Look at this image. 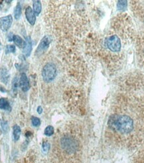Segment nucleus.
I'll return each instance as SVG.
<instances>
[{"instance_id": "1", "label": "nucleus", "mask_w": 144, "mask_h": 163, "mask_svg": "<svg viewBox=\"0 0 144 163\" xmlns=\"http://www.w3.org/2000/svg\"><path fill=\"white\" fill-rule=\"evenodd\" d=\"M136 113L133 105L121 106L114 110L107 125L115 138L124 141L134 137L139 126V115H135Z\"/></svg>"}, {"instance_id": "2", "label": "nucleus", "mask_w": 144, "mask_h": 163, "mask_svg": "<svg viewBox=\"0 0 144 163\" xmlns=\"http://www.w3.org/2000/svg\"><path fill=\"white\" fill-rule=\"evenodd\" d=\"M57 75L56 66L52 63L47 64L43 68L42 77L45 82H50L55 79Z\"/></svg>"}, {"instance_id": "3", "label": "nucleus", "mask_w": 144, "mask_h": 163, "mask_svg": "<svg viewBox=\"0 0 144 163\" xmlns=\"http://www.w3.org/2000/svg\"><path fill=\"white\" fill-rule=\"evenodd\" d=\"M107 48L112 52H118L121 48L120 40L117 36H111L107 38L106 41Z\"/></svg>"}, {"instance_id": "4", "label": "nucleus", "mask_w": 144, "mask_h": 163, "mask_svg": "<svg viewBox=\"0 0 144 163\" xmlns=\"http://www.w3.org/2000/svg\"><path fill=\"white\" fill-rule=\"evenodd\" d=\"M50 42H51V39H50L49 36H46L43 38L40 44H39L37 49L36 50V55L40 56L41 54L44 53L45 50L48 49Z\"/></svg>"}, {"instance_id": "5", "label": "nucleus", "mask_w": 144, "mask_h": 163, "mask_svg": "<svg viewBox=\"0 0 144 163\" xmlns=\"http://www.w3.org/2000/svg\"><path fill=\"white\" fill-rule=\"evenodd\" d=\"M13 22V18L11 15L0 18V30L3 32H7L10 29Z\"/></svg>"}, {"instance_id": "6", "label": "nucleus", "mask_w": 144, "mask_h": 163, "mask_svg": "<svg viewBox=\"0 0 144 163\" xmlns=\"http://www.w3.org/2000/svg\"><path fill=\"white\" fill-rule=\"evenodd\" d=\"M19 87L21 88L22 91L27 92L29 90L30 88V84L29 81L28 80V78L27 77V75L25 73H22L20 76V79H19Z\"/></svg>"}, {"instance_id": "7", "label": "nucleus", "mask_w": 144, "mask_h": 163, "mask_svg": "<svg viewBox=\"0 0 144 163\" xmlns=\"http://www.w3.org/2000/svg\"><path fill=\"white\" fill-rule=\"evenodd\" d=\"M25 17L27 18V20L28 21V22L31 25L33 26L36 23V18L35 14L33 12V10L31 8V7H28L25 10Z\"/></svg>"}, {"instance_id": "8", "label": "nucleus", "mask_w": 144, "mask_h": 163, "mask_svg": "<svg viewBox=\"0 0 144 163\" xmlns=\"http://www.w3.org/2000/svg\"><path fill=\"white\" fill-rule=\"evenodd\" d=\"M10 77V75L9 72L6 68H2L0 69V80H1L3 83H4L5 84L8 83Z\"/></svg>"}, {"instance_id": "9", "label": "nucleus", "mask_w": 144, "mask_h": 163, "mask_svg": "<svg viewBox=\"0 0 144 163\" xmlns=\"http://www.w3.org/2000/svg\"><path fill=\"white\" fill-rule=\"evenodd\" d=\"M32 49V40L30 37H27L25 39V46L23 48V54L25 56H29L30 55L31 51Z\"/></svg>"}, {"instance_id": "10", "label": "nucleus", "mask_w": 144, "mask_h": 163, "mask_svg": "<svg viewBox=\"0 0 144 163\" xmlns=\"http://www.w3.org/2000/svg\"><path fill=\"white\" fill-rule=\"evenodd\" d=\"M0 109L6 111H9L11 110L10 102L7 98H2L0 99Z\"/></svg>"}, {"instance_id": "11", "label": "nucleus", "mask_w": 144, "mask_h": 163, "mask_svg": "<svg viewBox=\"0 0 144 163\" xmlns=\"http://www.w3.org/2000/svg\"><path fill=\"white\" fill-rule=\"evenodd\" d=\"M13 40L14 42V43L16 44L18 47L21 48H23L25 47V41L23 40L20 36H18V35H14L13 36Z\"/></svg>"}, {"instance_id": "12", "label": "nucleus", "mask_w": 144, "mask_h": 163, "mask_svg": "<svg viewBox=\"0 0 144 163\" xmlns=\"http://www.w3.org/2000/svg\"><path fill=\"white\" fill-rule=\"evenodd\" d=\"M21 129L18 125H15L13 127V136L15 141H18L20 138Z\"/></svg>"}, {"instance_id": "13", "label": "nucleus", "mask_w": 144, "mask_h": 163, "mask_svg": "<svg viewBox=\"0 0 144 163\" xmlns=\"http://www.w3.org/2000/svg\"><path fill=\"white\" fill-rule=\"evenodd\" d=\"M33 12L36 15H39L41 11V3L40 1H33Z\"/></svg>"}, {"instance_id": "14", "label": "nucleus", "mask_w": 144, "mask_h": 163, "mask_svg": "<svg viewBox=\"0 0 144 163\" xmlns=\"http://www.w3.org/2000/svg\"><path fill=\"white\" fill-rule=\"evenodd\" d=\"M21 7L20 3H18L16 7H15V10H14V16L15 18L16 19H18L21 16Z\"/></svg>"}, {"instance_id": "15", "label": "nucleus", "mask_w": 144, "mask_h": 163, "mask_svg": "<svg viewBox=\"0 0 144 163\" xmlns=\"http://www.w3.org/2000/svg\"><path fill=\"white\" fill-rule=\"evenodd\" d=\"M19 82L18 77H15L13 81H12V90L14 93H15L19 88Z\"/></svg>"}, {"instance_id": "16", "label": "nucleus", "mask_w": 144, "mask_h": 163, "mask_svg": "<svg viewBox=\"0 0 144 163\" xmlns=\"http://www.w3.org/2000/svg\"><path fill=\"white\" fill-rule=\"evenodd\" d=\"M54 133V129L53 127L52 126H48V127L45 128L44 134L46 135L47 137H50V136H52Z\"/></svg>"}, {"instance_id": "17", "label": "nucleus", "mask_w": 144, "mask_h": 163, "mask_svg": "<svg viewBox=\"0 0 144 163\" xmlns=\"http://www.w3.org/2000/svg\"><path fill=\"white\" fill-rule=\"evenodd\" d=\"M32 123L33 126H39L41 125V121L40 119L38 118L37 117H36V116H32Z\"/></svg>"}, {"instance_id": "18", "label": "nucleus", "mask_w": 144, "mask_h": 163, "mask_svg": "<svg viewBox=\"0 0 144 163\" xmlns=\"http://www.w3.org/2000/svg\"><path fill=\"white\" fill-rule=\"evenodd\" d=\"M15 52V47L13 45H7L6 48V53H14Z\"/></svg>"}, {"instance_id": "19", "label": "nucleus", "mask_w": 144, "mask_h": 163, "mask_svg": "<svg viewBox=\"0 0 144 163\" xmlns=\"http://www.w3.org/2000/svg\"><path fill=\"white\" fill-rule=\"evenodd\" d=\"M49 149V145L48 142H44V143H43V150H44L45 153L48 152Z\"/></svg>"}, {"instance_id": "20", "label": "nucleus", "mask_w": 144, "mask_h": 163, "mask_svg": "<svg viewBox=\"0 0 144 163\" xmlns=\"http://www.w3.org/2000/svg\"><path fill=\"white\" fill-rule=\"evenodd\" d=\"M1 125H2V127L3 130H4L5 132H6L7 130V129H8V126H7V123L6 121H2L1 122Z\"/></svg>"}, {"instance_id": "21", "label": "nucleus", "mask_w": 144, "mask_h": 163, "mask_svg": "<svg viewBox=\"0 0 144 163\" xmlns=\"http://www.w3.org/2000/svg\"><path fill=\"white\" fill-rule=\"evenodd\" d=\"M37 112H38V113L39 114H41V112H42V108H41V106H38V108H37Z\"/></svg>"}, {"instance_id": "22", "label": "nucleus", "mask_w": 144, "mask_h": 163, "mask_svg": "<svg viewBox=\"0 0 144 163\" xmlns=\"http://www.w3.org/2000/svg\"><path fill=\"white\" fill-rule=\"evenodd\" d=\"M2 49V44H1V42H0V50H1Z\"/></svg>"}]
</instances>
